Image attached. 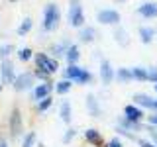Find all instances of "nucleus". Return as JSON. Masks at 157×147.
<instances>
[{"mask_svg": "<svg viewBox=\"0 0 157 147\" xmlns=\"http://www.w3.org/2000/svg\"><path fill=\"white\" fill-rule=\"evenodd\" d=\"M63 78H67V81H71L73 85H78V86H86V85H92L94 82V75H92L88 69L81 67L77 63V65H67L63 69Z\"/></svg>", "mask_w": 157, "mask_h": 147, "instance_id": "f257e3e1", "label": "nucleus"}, {"mask_svg": "<svg viewBox=\"0 0 157 147\" xmlns=\"http://www.w3.org/2000/svg\"><path fill=\"white\" fill-rule=\"evenodd\" d=\"M59 22H61V10L55 2H49L45 4L43 8V24H41V29L45 33H51L59 28Z\"/></svg>", "mask_w": 157, "mask_h": 147, "instance_id": "f03ea898", "label": "nucleus"}, {"mask_svg": "<svg viewBox=\"0 0 157 147\" xmlns=\"http://www.w3.org/2000/svg\"><path fill=\"white\" fill-rule=\"evenodd\" d=\"M32 61H33V69H41V71L49 73V75H53V73L59 71V59L51 57L45 51L33 53V59H32Z\"/></svg>", "mask_w": 157, "mask_h": 147, "instance_id": "7ed1b4c3", "label": "nucleus"}, {"mask_svg": "<svg viewBox=\"0 0 157 147\" xmlns=\"http://www.w3.org/2000/svg\"><path fill=\"white\" fill-rule=\"evenodd\" d=\"M67 18H69V24H71L73 28H77V29H81L82 26H85L86 18H85V10H82L81 0H69Z\"/></svg>", "mask_w": 157, "mask_h": 147, "instance_id": "20e7f679", "label": "nucleus"}, {"mask_svg": "<svg viewBox=\"0 0 157 147\" xmlns=\"http://www.w3.org/2000/svg\"><path fill=\"white\" fill-rule=\"evenodd\" d=\"M8 130H10V135H12L14 139H20V135L24 134V116H22V110H20L18 106H14L12 112H10Z\"/></svg>", "mask_w": 157, "mask_h": 147, "instance_id": "39448f33", "label": "nucleus"}, {"mask_svg": "<svg viewBox=\"0 0 157 147\" xmlns=\"http://www.w3.org/2000/svg\"><path fill=\"white\" fill-rule=\"evenodd\" d=\"M96 22L98 24H102V26H120V22H122V16H120V12L114 8H100L96 12Z\"/></svg>", "mask_w": 157, "mask_h": 147, "instance_id": "423d86ee", "label": "nucleus"}, {"mask_svg": "<svg viewBox=\"0 0 157 147\" xmlns=\"http://www.w3.org/2000/svg\"><path fill=\"white\" fill-rule=\"evenodd\" d=\"M14 90L16 92H26L32 90L36 86V77H33V71H22L20 75H16V81H14Z\"/></svg>", "mask_w": 157, "mask_h": 147, "instance_id": "0eeeda50", "label": "nucleus"}, {"mask_svg": "<svg viewBox=\"0 0 157 147\" xmlns=\"http://www.w3.org/2000/svg\"><path fill=\"white\" fill-rule=\"evenodd\" d=\"M98 78H100V82L104 86H110L112 82L116 81V71H114V67H112V63L108 61V59H102V61L98 63Z\"/></svg>", "mask_w": 157, "mask_h": 147, "instance_id": "6e6552de", "label": "nucleus"}, {"mask_svg": "<svg viewBox=\"0 0 157 147\" xmlns=\"http://www.w3.org/2000/svg\"><path fill=\"white\" fill-rule=\"evenodd\" d=\"M53 88H55V82H53V81L39 82V85H36L32 90H29V92H32V100H33V102H39V100H43V98L51 96Z\"/></svg>", "mask_w": 157, "mask_h": 147, "instance_id": "1a4fd4ad", "label": "nucleus"}, {"mask_svg": "<svg viewBox=\"0 0 157 147\" xmlns=\"http://www.w3.org/2000/svg\"><path fill=\"white\" fill-rule=\"evenodd\" d=\"M16 69H14V63L10 59H2L0 61V77H2V85H14L16 81Z\"/></svg>", "mask_w": 157, "mask_h": 147, "instance_id": "9d476101", "label": "nucleus"}, {"mask_svg": "<svg viewBox=\"0 0 157 147\" xmlns=\"http://www.w3.org/2000/svg\"><path fill=\"white\" fill-rule=\"evenodd\" d=\"M82 137H85L86 145H90V147H104L106 145V139L102 137V134L96 130V127H88V130H85Z\"/></svg>", "mask_w": 157, "mask_h": 147, "instance_id": "9b49d317", "label": "nucleus"}, {"mask_svg": "<svg viewBox=\"0 0 157 147\" xmlns=\"http://www.w3.org/2000/svg\"><path fill=\"white\" fill-rule=\"evenodd\" d=\"M132 100H134V104H137L140 108H144V110L155 112V96H149L145 92H136L132 96Z\"/></svg>", "mask_w": 157, "mask_h": 147, "instance_id": "f8f14e48", "label": "nucleus"}, {"mask_svg": "<svg viewBox=\"0 0 157 147\" xmlns=\"http://www.w3.org/2000/svg\"><path fill=\"white\" fill-rule=\"evenodd\" d=\"M116 126L124 127V130L132 131V134H140V131H145V124H144V122H132V120H128L124 114H122V116L116 120Z\"/></svg>", "mask_w": 157, "mask_h": 147, "instance_id": "ddd939ff", "label": "nucleus"}, {"mask_svg": "<svg viewBox=\"0 0 157 147\" xmlns=\"http://www.w3.org/2000/svg\"><path fill=\"white\" fill-rule=\"evenodd\" d=\"M124 116L128 118V120H132V122H144L145 120V110L132 102V104L124 106Z\"/></svg>", "mask_w": 157, "mask_h": 147, "instance_id": "4468645a", "label": "nucleus"}, {"mask_svg": "<svg viewBox=\"0 0 157 147\" xmlns=\"http://www.w3.org/2000/svg\"><path fill=\"white\" fill-rule=\"evenodd\" d=\"M86 110H88V116L94 118V120L102 118V106H100V102H98L96 94H92V92L86 94Z\"/></svg>", "mask_w": 157, "mask_h": 147, "instance_id": "2eb2a0df", "label": "nucleus"}, {"mask_svg": "<svg viewBox=\"0 0 157 147\" xmlns=\"http://www.w3.org/2000/svg\"><path fill=\"white\" fill-rule=\"evenodd\" d=\"M137 14H140L141 18H145V20L157 18V2L155 0H147V2L140 4V6H137Z\"/></svg>", "mask_w": 157, "mask_h": 147, "instance_id": "dca6fc26", "label": "nucleus"}, {"mask_svg": "<svg viewBox=\"0 0 157 147\" xmlns=\"http://www.w3.org/2000/svg\"><path fill=\"white\" fill-rule=\"evenodd\" d=\"M71 45H73V43L69 41V39H61V41H57V43H51V45H49V51H47V53H51V57H55V59L65 57L67 49L71 47Z\"/></svg>", "mask_w": 157, "mask_h": 147, "instance_id": "f3484780", "label": "nucleus"}, {"mask_svg": "<svg viewBox=\"0 0 157 147\" xmlns=\"http://www.w3.org/2000/svg\"><path fill=\"white\" fill-rule=\"evenodd\" d=\"M137 36H140V41L144 43V45H149L157 37V29L151 28V26H140L137 28Z\"/></svg>", "mask_w": 157, "mask_h": 147, "instance_id": "a211bd4d", "label": "nucleus"}, {"mask_svg": "<svg viewBox=\"0 0 157 147\" xmlns=\"http://www.w3.org/2000/svg\"><path fill=\"white\" fill-rule=\"evenodd\" d=\"M59 118H61L63 124L71 126V122H73V108H71V102L69 100H61V104H59Z\"/></svg>", "mask_w": 157, "mask_h": 147, "instance_id": "6ab92c4d", "label": "nucleus"}, {"mask_svg": "<svg viewBox=\"0 0 157 147\" xmlns=\"http://www.w3.org/2000/svg\"><path fill=\"white\" fill-rule=\"evenodd\" d=\"M96 28L94 26H82L78 29V41L81 43H92L96 39Z\"/></svg>", "mask_w": 157, "mask_h": 147, "instance_id": "aec40b11", "label": "nucleus"}, {"mask_svg": "<svg viewBox=\"0 0 157 147\" xmlns=\"http://www.w3.org/2000/svg\"><path fill=\"white\" fill-rule=\"evenodd\" d=\"M112 37H114V41H116L120 47H128V45H130V33H128L122 26H114Z\"/></svg>", "mask_w": 157, "mask_h": 147, "instance_id": "412c9836", "label": "nucleus"}, {"mask_svg": "<svg viewBox=\"0 0 157 147\" xmlns=\"http://www.w3.org/2000/svg\"><path fill=\"white\" fill-rule=\"evenodd\" d=\"M81 47L77 45V43H73L71 47L67 49V53H65V61H67V65H77L78 61H81Z\"/></svg>", "mask_w": 157, "mask_h": 147, "instance_id": "4be33fe9", "label": "nucleus"}, {"mask_svg": "<svg viewBox=\"0 0 157 147\" xmlns=\"http://www.w3.org/2000/svg\"><path fill=\"white\" fill-rule=\"evenodd\" d=\"M116 81L120 82V85H128V82H132V81H134L132 69H128V67H120V69H116Z\"/></svg>", "mask_w": 157, "mask_h": 147, "instance_id": "5701e85b", "label": "nucleus"}, {"mask_svg": "<svg viewBox=\"0 0 157 147\" xmlns=\"http://www.w3.org/2000/svg\"><path fill=\"white\" fill-rule=\"evenodd\" d=\"M132 75L137 82H149V69L147 67H132Z\"/></svg>", "mask_w": 157, "mask_h": 147, "instance_id": "b1692460", "label": "nucleus"}, {"mask_svg": "<svg viewBox=\"0 0 157 147\" xmlns=\"http://www.w3.org/2000/svg\"><path fill=\"white\" fill-rule=\"evenodd\" d=\"M71 88H73V82L67 81V78H61L59 82H55V88H53V92H57V94L65 96V94H69V92H71Z\"/></svg>", "mask_w": 157, "mask_h": 147, "instance_id": "393cba45", "label": "nucleus"}, {"mask_svg": "<svg viewBox=\"0 0 157 147\" xmlns=\"http://www.w3.org/2000/svg\"><path fill=\"white\" fill-rule=\"evenodd\" d=\"M53 102H55V100H53V94L47 96V98H43V100H39V102H36V112H37V114H45V112L51 110Z\"/></svg>", "mask_w": 157, "mask_h": 147, "instance_id": "a878e982", "label": "nucleus"}, {"mask_svg": "<svg viewBox=\"0 0 157 147\" xmlns=\"http://www.w3.org/2000/svg\"><path fill=\"white\" fill-rule=\"evenodd\" d=\"M32 28H33V20L32 18H24L22 20V24L18 26V29H16V33L20 37H26L29 32H32Z\"/></svg>", "mask_w": 157, "mask_h": 147, "instance_id": "bb28decb", "label": "nucleus"}, {"mask_svg": "<svg viewBox=\"0 0 157 147\" xmlns=\"http://www.w3.org/2000/svg\"><path fill=\"white\" fill-rule=\"evenodd\" d=\"M16 57L22 63H28V61H32V59H33V49L32 47H22V49H18V51H16Z\"/></svg>", "mask_w": 157, "mask_h": 147, "instance_id": "cd10ccee", "label": "nucleus"}, {"mask_svg": "<svg viewBox=\"0 0 157 147\" xmlns=\"http://www.w3.org/2000/svg\"><path fill=\"white\" fill-rule=\"evenodd\" d=\"M36 143H37L36 131H28V134L22 137V147H36Z\"/></svg>", "mask_w": 157, "mask_h": 147, "instance_id": "c85d7f7f", "label": "nucleus"}, {"mask_svg": "<svg viewBox=\"0 0 157 147\" xmlns=\"http://www.w3.org/2000/svg\"><path fill=\"white\" fill-rule=\"evenodd\" d=\"M12 53H16V45H14V43H4V45H0V61H2V59H8Z\"/></svg>", "mask_w": 157, "mask_h": 147, "instance_id": "c756f323", "label": "nucleus"}, {"mask_svg": "<svg viewBox=\"0 0 157 147\" xmlns=\"http://www.w3.org/2000/svg\"><path fill=\"white\" fill-rule=\"evenodd\" d=\"M75 135H77V130H75V127H71V126H67V130H65V134H63L61 141H63L65 145H69L73 139H75Z\"/></svg>", "mask_w": 157, "mask_h": 147, "instance_id": "7c9ffc66", "label": "nucleus"}, {"mask_svg": "<svg viewBox=\"0 0 157 147\" xmlns=\"http://www.w3.org/2000/svg\"><path fill=\"white\" fill-rule=\"evenodd\" d=\"M116 131H118V135H122V137H126V139H130V141H136L137 143V134H132V131H128V130H124V127H120V126H116Z\"/></svg>", "mask_w": 157, "mask_h": 147, "instance_id": "2f4dec72", "label": "nucleus"}, {"mask_svg": "<svg viewBox=\"0 0 157 147\" xmlns=\"http://www.w3.org/2000/svg\"><path fill=\"white\" fill-rule=\"evenodd\" d=\"M32 71H33V77H36V81H39V82L51 81V75H49V73H45V71H41V69H32Z\"/></svg>", "mask_w": 157, "mask_h": 147, "instance_id": "473e14b6", "label": "nucleus"}, {"mask_svg": "<svg viewBox=\"0 0 157 147\" xmlns=\"http://www.w3.org/2000/svg\"><path fill=\"white\" fill-rule=\"evenodd\" d=\"M145 131H147V135H149L147 139H151V141H153V143L157 145V127H155V126L145 124Z\"/></svg>", "mask_w": 157, "mask_h": 147, "instance_id": "72a5a7b5", "label": "nucleus"}, {"mask_svg": "<svg viewBox=\"0 0 157 147\" xmlns=\"http://www.w3.org/2000/svg\"><path fill=\"white\" fill-rule=\"evenodd\" d=\"M104 147H124V143H122L120 137H112V139H108V141H106V145H104Z\"/></svg>", "mask_w": 157, "mask_h": 147, "instance_id": "f704fd0d", "label": "nucleus"}, {"mask_svg": "<svg viewBox=\"0 0 157 147\" xmlns=\"http://www.w3.org/2000/svg\"><path fill=\"white\" fill-rule=\"evenodd\" d=\"M137 145H140V147H157L151 139H144V137H140V139H137Z\"/></svg>", "mask_w": 157, "mask_h": 147, "instance_id": "c9c22d12", "label": "nucleus"}, {"mask_svg": "<svg viewBox=\"0 0 157 147\" xmlns=\"http://www.w3.org/2000/svg\"><path fill=\"white\" fill-rule=\"evenodd\" d=\"M145 122H147L149 126H155V127H157V112H151L149 116H145Z\"/></svg>", "mask_w": 157, "mask_h": 147, "instance_id": "e433bc0d", "label": "nucleus"}, {"mask_svg": "<svg viewBox=\"0 0 157 147\" xmlns=\"http://www.w3.org/2000/svg\"><path fill=\"white\" fill-rule=\"evenodd\" d=\"M149 69V82H157V67H147Z\"/></svg>", "mask_w": 157, "mask_h": 147, "instance_id": "4c0bfd02", "label": "nucleus"}, {"mask_svg": "<svg viewBox=\"0 0 157 147\" xmlns=\"http://www.w3.org/2000/svg\"><path fill=\"white\" fill-rule=\"evenodd\" d=\"M0 147H8V141H6L4 135H0Z\"/></svg>", "mask_w": 157, "mask_h": 147, "instance_id": "58836bf2", "label": "nucleus"}, {"mask_svg": "<svg viewBox=\"0 0 157 147\" xmlns=\"http://www.w3.org/2000/svg\"><path fill=\"white\" fill-rule=\"evenodd\" d=\"M114 2H118V4H124V2H126V0H114Z\"/></svg>", "mask_w": 157, "mask_h": 147, "instance_id": "ea45409f", "label": "nucleus"}, {"mask_svg": "<svg viewBox=\"0 0 157 147\" xmlns=\"http://www.w3.org/2000/svg\"><path fill=\"white\" fill-rule=\"evenodd\" d=\"M153 90H155V94H157V82H155V85H153Z\"/></svg>", "mask_w": 157, "mask_h": 147, "instance_id": "a19ab883", "label": "nucleus"}, {"mask_svg": "<svg viewBox=\"0 0 157 147\" xmlns=\"http://www.w3.org/2000/svg\"><path fill=\"white\" fill-rule=\"evenodd\" d=\"M4 90V85H2V82H0V92H2Z\"/></svg>", "mask_w": 157, "mask_h": 147, "instance_id": "79ce46f5", "label": "nucleus"}, {"mask_svg": "<svg viewBox=\"0 0 157 147\" xmlns=\"http://www.w3.org/2000/svg\"><path fill=\"white\" fill-rule=\"evenodd\" d=\"M37 147H45V143H37Z\"/></svg>", "mask_w": 157, "mask_h": 147, "instance_id": "37998d69", "label": "nucleus"}, {"mask_svg": "<svg viewBox=\"0 0 157 147\" xmlns=\"http://www.w3.org/2000/svg\"><path fill=\"white\" fill-rule=\"evenodd\" d=\"M8 2H18V0H8Z\"/></svg>", "mask_w": 157, "mask_h": 147, "instance_id": "c03bdc74", "label": "nucleus"}]
</instances>
